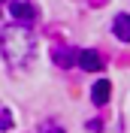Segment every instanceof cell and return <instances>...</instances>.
<instances>
[{
    "label": "cell",
    "mask_w": 130,
    "mask_h": 133,
    "mask_svg": "<svg viewBox=\"0 0 130 133\" xmlns=\"http://www.w3.org/2000/svg\"><path fill=\"white\" fill-rule=\"evenodd\" d=\"M79 66L88 70V73H97V70H103V58H100L97 51L85 49V51H79Z\"/></svg>",
    "instance_id": "5b68a950"
},
{
    "label": "cell",
    "mask_w": 130,
    "mask_h": 133,
    "mask_svg": "<svg viewBox=\"0 0 130 133\" xmlns=\"http://www.w3.org/2000/svg\"><path fill=\"white\" fill-rule=\"evenodd\" d=\"M112 33L121 42H130V12H118L112 18Z\"/></svg>",
    "instance_id": "277c9868"
},
{
    "label": "cell",
    "mask_w": 130,
    "mask_h": 133,
    "mask_svg": "<svg viewBox=\"0 0 130 133\" xmlns=\"http://www.w3.org/2000/svg\"><path fill=\"white\" fill-rule=\"evenodd\" d=\"M9 127H12V112L3 109V112H0V130H9Z\"/></svg>",
    "instance_id": "ba28073f"
},
{
    "label": "cell",
    "mask_w": 130,
    "mask_h": 133,
    "mask_svg": "<svg viewBox=\"0 0 130 133\" xmlns=\"http://www.w3.org/2000/svg\"><path fill=\"white\" fill-rule=\"evenodd\" d=\"M51 58H55V64H57V66L70 70L73 64H79V51L70 49V45H51Z\"/></svg>",
    "instance_id": "7a4b0ae2"
},
{
    "label": "cell",
    "mask_w": 130,
    "mask_h": 133,
    "mask_svg": "<svg viewBox=\"0 0 130 133\" xmlns=\"http://www.w3.org/2000/svg\"><path fill=\"white\" fill-rule=\"evenodd\" d=\"M109 91H112V85L106 82V79H100V82H94V88H91V100H94L97 106H106V103H109Z\"/></svg>",
    "instance_id": "8992f818"
},
{
    "label": "cell",
    "mask_w": 130,
    "mask_h": 133,
    "mask_svg": "<svg viewBox=\"0 0 130 133\" xmlns=\"http://www.w3.org/2000/svg\"><path fill=\"white\" fill-rule=\"evenodd\" d=\"M0 51H3V58L12 70H24L30 66L33 55H36V39H33V33L27 30V24H9L3 27L0 33Z\"/></svg>",
    "instance_id": "6da1fadb"
},
{
    "label": "cell",
    "mask_w": 130,
    "mask_h": 133,
    "mask_svg": "<svg viewBox=\"0 0 130 133\" xmlns=\"http://www.w3.org/2000/svg\"><path fill=\"white\" fill-rule=\"evenodd\" d=\"M36 133H67V130L57 124V121H51V118H49V121H42V124L36 127Z\"/></svg>",
    "instance_id": "52a82bcc"
},
{
    "label": "cell",
    "mask_w": 130,
    "mask_h": 133,
    "mask_svg": "<svg viewBox=\"0 0 130 133\" xmlns=\"http://www.w3.org/2000/svg\"><path fill=\"white\" fill-rule=\"evenodd\" d=\"M9 12H12V18H18V21H36V6H30V3H24V0H12L9 3Z\"/></svg>",
    "instance_id": "3957f363"
}]
</instances>
